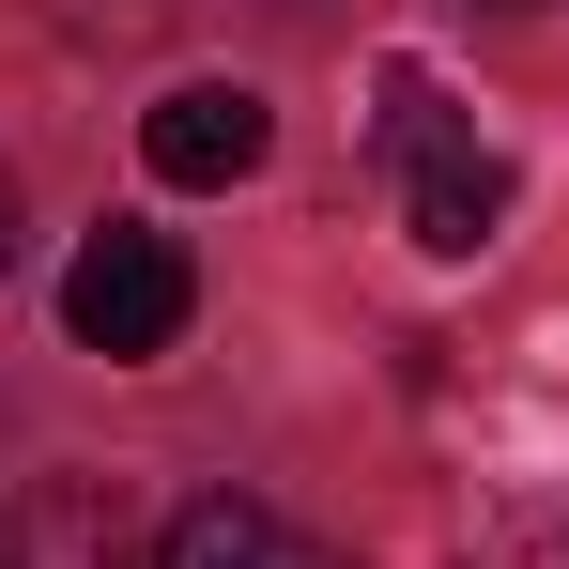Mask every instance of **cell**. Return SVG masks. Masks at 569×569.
Returning <instances> with one entry per match:
<instances>
[{"instance_id":"6da1fadb","label":"cell","mask_w":569,"mask_h":569,"mask_svg":"<svg viewBox=\"0 0 569 569\" xmlns=\"http://www.w3.org/2000/svg\"><path fill=\"white\" fill-rule=\"evenodd\" d=\"M385 170H400V231L431 262H477L508 231V154L431 93V62H385Z\"/></svg>"},{"instance_id":"7a4b0ae2","label":"cell","mask_w":569,"mask_h":569,"mask_svg":"<svg viewBox=\"0 0 569 569\" xmlns=\"http://www.w3.org/2000/svg\"><path fill=\"white\" fill-rule=\"evenodd\" d=\"M186 308H200L186 247H170V231H139V216H108L93 247L62 262V339H78V355H170V339H186Z\"/></svg>"},{"instance_id":"3957f363","label":"cell","mask_w":569,"mask_h":569,"mask_svg":"<svg viewBox=\"0 0 569 569\" xmlns=\"http://www.w3.org/2000/svg\"><path fill=\"white\" fill-rule=\"evenodd\" d=\"M262 154H278V108L247 93V78H186V93L139 108V170H154V186H186V200L247 186Z\"/></svg>"},{"instance_id":"277c9868","label":"cell","mask_w":569,"mask_h":569,"mask_svg":"<svg viewBox=\"0 0 569 569\" xmlns=\"http://www.w3.org/2000/svg\"><path fill=\"white\" fill-rule=\"evenodd\" d=\"M0 569H139V523L108 477H31L0 508Z\"/></svg>"},{"instance_id":"5b68a950","label":"cell","mask_w":569,"mask_h":569,"mask_svg":"<svg viewBox=\"0 0 569 569\" xmlns=\"http://www.w3.org/2000/svg\"><path fill=\"white\" fill-rule=\"evenodd\" d=\"M154 569H339V555L308 523H278V508H247V492H200V508H170Z\"/></svg>"},{"instance_id":"8992f818","label":"cell","mask_w":569,"mask_h":569,"mask_svg":"<svg viewBox=\"0 0 569 569\" xmlns=\"http://www.w3.org/2000/svg\"><path fill=\"white\" fill-rule=\"evenodd\" d=\"M186 0H47V31H78V47H154Z\"/></svg>"},{"instance_id":"52a82bcc","label":"cell","mask_w":569,"mask_h":569,"mask_svg":"<svg viewBox=\"0 0 569 569\" xmlns=\"http://www.w3.org/2000/svg\"><path fill=\"white\" fill-rule=\"evenodd\" d=\"M0 262H16V186H0Z\"/></svg>"}]
</instances>
